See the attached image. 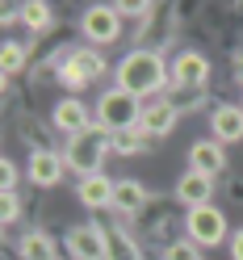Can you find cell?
Returning <instances> with one entry per match:
<instances>
[{
  "instance_id": "obj_1",
  "label": "cell",
  "mask_w": 243,
  "mask_h": 260,
  "mask_svg": "<svg viewBox=\"0 0 243 260\" xmlns=\"http://www.w3.org/2000/svg\"><path fill=\"white\" fill-rule=\"evenodd\" d=\"M164 80H172V72L164 68V59L155 51H130L118 63V88L130 96H151L164 88Z\"/></svg>"
},
{
  "instance_id": "obj_2",
  "label": "cell",
  "mask_w": 243,
  "mask_h": 260,
  "mask_svg": "<svg viewBox=\"0 0 243 260\" xmlns=\"http://www.w3.org/2000/svg\"><path fill=\"white\" fill-rule=\"evenodd\" d=\"M138 122H143V105H138V96H130V92L109 88L101 101H96V126L109 130V135H130Z\"/></svg>"
},
{
  "instance_id": "obj_3",
  "label": "cell",
  "mask_w": 243,
  "mask_h": 260,
  "mask_svg": "<svg viewBox=\"0 0 243 260\" xmlns=\"http://www.w3.org/2000/svg\"><path fill=\"white\" fill-rule=\"evenodd\" d=\"M105 151H109V130L88 126L84 135H76V139L67 143V155H63V159H67V168H76L80 181H84V176H96V172H101Z\"/></svg>"
},
{
  "instance_id": "obj_4",
  "label": "cell",
  "mask_w": 243,
  "mask_h": 260,
  "mask_svg": "<svg viewBox=\"0 0 243 260\" xmlns=\"http://www.w3.org/2000/svg\"><path fill=\"white\" fill-rule=\"evenodd\" d=\"M185 231H189V243L214 248V243H222V235H226V218H222V210H214V206H197V210H189Z\"/></svg>"
},
{
  "instance_id": "obj_5",
  "label": "cell",
  "mask_w": 243,
  "mask_h": 260,
  "mask_svg": "<svg viewBox=\"0 0 243 260\" xmlns=\"http://www.w3.org/2000/svg\"><path fill=\"white\" fill-rule=\"evenodd\" d=\"M101 76H105V59L96 51H88V46L84 51H72L67 59H63V68H59V80L67 88H84L88 80H101Z\"/></svg>"
},
{
  "instance_id": "obj_6",
  "label": "cell",
  "mask_w": 243,
  "mask_h": 260,
  "mask_svg": "<svg viewBox=\"0 0 243 260\" xmlns=\"http://www.w3.org/2000/svg\"><path fill=\"white\" fill-rule=\"evenodd\" d=\"M80 29H84V38L96 42V46H109L122 38V13L109 9V5H96L84 13V21H80Z\"/></svg>"
},
{
  "instance_id": "obj_7",
  "label": "cell",
  "mask_w": 243,
  "mask_h": 260,
  "mask_svg": "<svg viewBox=\"0 0 243 260\" xmlns=\"http://www.w3.org/2000/svg\"><path fill=\"white\" fill-rule=\"evenodd\" d=\"M67 248H72L76 260H109V235L101 231V226L84 222V226H76V231L67 235Z\"/></svg>"
},
{
  "instance_id": "obj_8",
  "label": "cell",
  "mask_w": 243,
  "mask_h": 260,
  "mask_svg": "<svg viewBox=\"0 0 243 260\" xmlns=\"http://www.w3.org/2000/svg\"><path fill=\"white\" fill-rule=\"evenodd\" d=\"M210 80V59L197 55V51H185V55H176L172 63V84H181V88H201Z\"/></svg>"
},
{
  "instance_id": "obj_9",
  "label": "cell",
  "mask_w": 243,
  "mask_h": 260,
  "mask_svg": "<svg viewBox=\"0 0 243 260\" xmlns=\"http://www.w3.org/2000/svg\"><path fill=\"white\" fill-rule=\"evenodd\" d=\"M63 168H67V159L55 155V151H34L29 155V181L42 185V189H51L63 181Z\"/></svg>"
},
{
  "instance_id": "obj_10",
  "label": "cell",
  "mask_w": 243,
  "mask_h": 260,
  "mask_svg": "<svg viewBox=\"0 0 243 260\" xmlns=\"http://www.w3.org/2000/svg\"><path fill=\"white\" fill-rule=\"evenodd\" d=\"M189 172H201V176H214L222 172V164H226V155H222V143L218 139H210V143H193V151H189Z\"/></svg>"
},
{
  "instance_id": "obj_11",
  "label": "cell",
  "mask_w": 243,
  "mask_h": 260,
  "mask_svg": "<svg viewBox=\"0 0 243 260\" xmlns=\"http://www.w3.org/2000/svg\"><path fill=\"white\" fill-rule=\"evenodd\" d=\"M172 126H176V105H172V101H155V105L143 109V122H138L143 135L164 139V135H172Z\"/></svg>"
},
{
  "instance_id": "obj_12",
  "label": "cell",
  "mask_w": 243,
  "mask_h": 260,
  "mask_svg": "<svg viewBox=\"0 0 243 260\" xmlns=\"http://www.w3.org/2000/svg\"><path fill=\"white\" fill-rule=\"evenodd\" d=\"M51 118H55V126L63 130V135H72V139H76V135H84V130L92 126V122H88V109L80 105L76 96H67V101H59Z\"/></svg>"
},
{
  "instance_id": "obj_13",
  "label": "cell",
  "mask_w": 243,
  "mask_h": 260,
  "mask_svg": "<svg viewBox=\"0 0 243 260\" xmlns=\"http://www.w3.org/2000/svg\"><path fill=\"white\" fill-rule=\"evenodd\" d=\"M210 193H214V181L201 172H185L181 181H176V198H181L189 210H197V206H210Z\"/></svg>"
},
{
  "instance_id": "obj_14",
  "label": "cell",
  "mask_w": 243,
  "mask_h": 260,
  "mask_svg": "<svg viewBox=\"0 0 243 260\" xmlns=\"http://www.w3.org/2000/svg\"><path fill=\"white\" fill-rule=\"evenodd\" d=\"M210 126H214V139H218V143H239V139H243V105H222V109H214Z\"/></svg>"
},
{
  "instance_id": "obj_15",
  "label": "cell",
  "mask_w": 243,
  "mask_h": 260,
  "mask_svg": "<svg viewBox=\"0 0 243 260\" xmlns=\"http://www.w3.org/2000/svg\"><path fill=\"white\" fill-rule=\"evenodd\" d=\"M113 185H118V181H109L105 172H96V176H84V181H80V202H84L88 210L113 206Z\"/></svg>"
},
{
  "instance_id": "obj_16",
  "label": "cell",
  "mask_w": 243,
  "mask_h": 260,
  "mask_svg": "<svg viewBox=\"0 0 243 260\" xmlns=\"http://www.w3.org/2000/svg\"><path fill=\"white\" fill-rule=\"evenodd\" d=\"M143 202H147V189H143L138 181H118V185H113V206H118L122 214L143 210Z\"/></svg>"
},
{
  "instance_id": "obj_17",
  "label": "cell",
  "mask_w": 243,
  "mask_h": 260,
  "mask_svg": "<svg viewBox=\"0 0 243 260\" xmlns=\"http://www.w3.org/2000/svg\"><path fill=\"white\" fill-rule=\"evenodd\" d=\"M21 260H55V243L46 239L42 231H29L21 239Z\"/></svg>"
},
{
  "instance_id": "obj_18",
  "label": "cell",
  "mask_w": 243,
  "mask_h": 260,
  "mask_svg": "<svg viewBox=\"0 0 243 260\" xmlns=\"http://www.w3.org/2000/svg\"><path fill=\"white\" fill-rule=\"evenodd\" d=\"M105 235H109V260H138V248L126 231H105Z\"/></svg>"
},
{
  "instance_id": "obj_19",
  "label": "cell",
  "mask_w": 243,
  "mask_h": 260,
  "mask_svg": "<svg viewBox=\"0 0 243 260\" xmlns=\"http://www.w3.org/2000/svg\"><path fill=\"white\" fill-rule=\"evenodd\" d=\"M21 21H25L29 29H46V25H51V5H42V0L21 5Z\"/></svg>"
},
{
  "instance_id": "obj_20",
  "label": "cell",
  "mask_w": 243,
  "mask_h": 260,
  "mask_svg": "<svg viewBox=\"0 0 243 260\" xmlns=\"http://www.w3.org/2000/svg\"><path fill=\"white\" fill-rule=\"evenodd\" d=\"M25 63V46L21 42H5V76H17Z\"/></svg>"
},
{
  "instance_id": "obj_21",
  "label": "cell",
  "mask_w": 243,
  "mask_h": 260,
  "mask_svg": "<svg viewBox=\"0 0 243 260\" xmlns=\"http://www.w3.org/2000/svg\"><path fill=\"white\" fill-rule=\"evenodd\" d=\"M113 147L122 155H134V151H143V139L138 135H113Z\"/></svg>"
},
{
  "instance_id": "obj_22",
  "label": "cell",
  "mask_w": 243,
  "mask_h": 260,
  "mask_svg": "<svg viewBox=\"0 0 243 260\" xmlns=\"http://www.w3.org/2000/svg\"><path fill=\"white\" fill-rule=\"evenodd\" d=\"M164 260H201V256H197V243H172Z\"/></svg>"
},
{
  "instance_id": "obj_23",
  "label": "cell",
  "mask_w": 243,
  "mask_h": 260,
  "mask_svg": "<svg viewBox=\"0 0 243 260\" xmlns=\"http://www.w3.org/2000/svg\"><path fill=\"white\" fill-rule=\"evenodd\" d=\"M21 214V202H17V193H5V226H13Z\"/></svg>"
},
{
  "instance_id": "obj_24",
  "label": "cell",
  "mask_w": 243,
  "mask_h": 260,
  "mask_svg": "<svg viewBox=\"0 0 243 260\" xmlns=\"http://www.w3.org/2000/svg\"><path fill=\"white\" fill-rule=\"evenodd\" d=\"M0 172H5V193H17V164H13V159H5V164H0Z\"/></svg>"
},
{
  "instance_id": "obj_25",
  "label": "cell",
  "mask_w": 243,
  "mask_h": 260,
  "mask_svg": "<svg viewBox=\"0 0 243 260\" xmlns=\"http://www.w3.org/2000/svg\"><path fill=\"white\" fill-rule=\"evenodd\" d=\"M231 260H243V231L231 235Z\"/></svg>"
},
{
  "instance_id": "obj_26",
  "label": "cell",
  "mask_w": 243,
  "mask_h": 260,
  "mask_svg": "<svg viewBox=\"0 0 243 260\" xmlns=\"http://www.w3.org/2000/svg\"><path fill=\"white\" fill-rule=\"evenodd\" d=\"M118 13H147V5H143V0H122Z\"/></svg>"
},
{
  "instance_id": "obj_27",
  "label": "cell",
  "mask_w": 243,
  "mask_h": 260,
  "mask_svg": "<svg viewBox=\"0 0 243 260\" xmlns=\"http://www.w3.org/2000/svg\"><path fill=\"white\" fill-rule=\"evenodd\" d=\"M235 72H239V76H243V55H239V68H235Z\"/></svg>"
}]
</instances>
